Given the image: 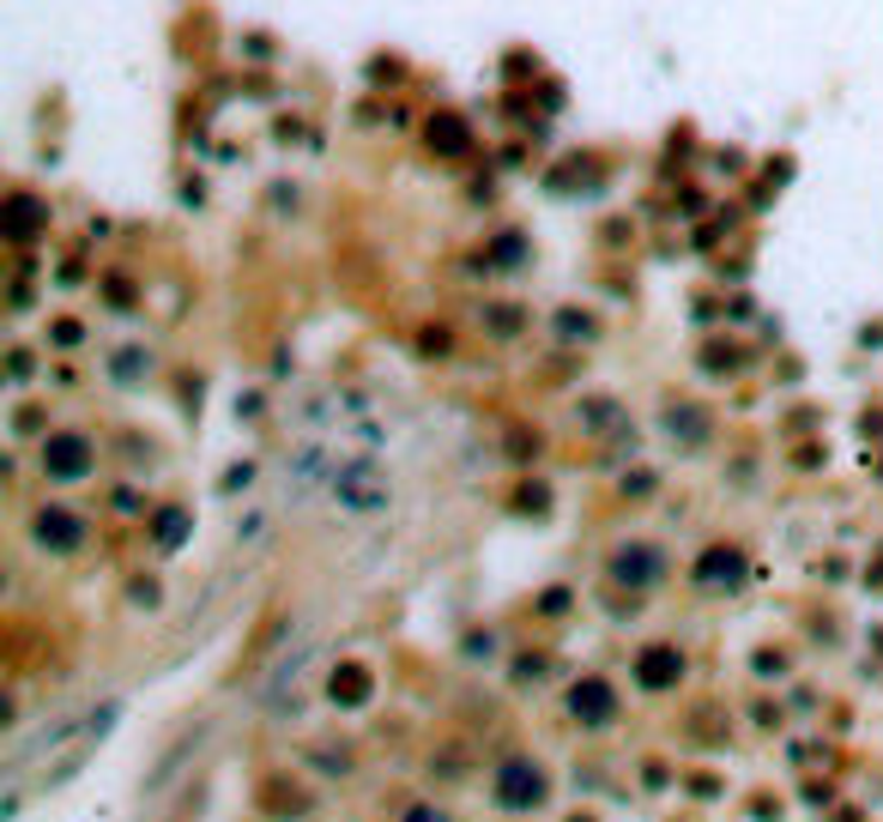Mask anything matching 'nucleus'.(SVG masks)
I'll list each match as a JSON object with an SVG mask.
<instances>
[{"mask_svg":"<svg viewBox=\"0 0 883 822\" xmlns=\"http://www.w3.org/2000/svg\"><path fill=\"white\" fill-rule=\"evenodd\" d=\"M491 799H496V811H539V804L551 799V780H545L539 762L508 756V762L491 774Z\"/></svg>","mask_w":883,"mask_h":822,"instance_id":"obj_1","label":"nucleus"},{"mask_svg":"<svg viewBox=\"0 0 883 822\" xmlns=\"http://www.w3.org/2000/svg\"><path fill=\"white\" fill-rule=\"evenodd\" d=\"M92 460H97V447L85 442L80 430H55L43 442V478H55V484H80L85 472H92Z\"/></svg>","mask_w":883,"mask_h":822,"instance_id":"obj_2","label":"nucleus"},{"mask_svg":"<svg viewBox=\"0 0 883 822\" xmlns=\"http://www.w3.org/2000/svg\"><path fill=\"white\" fill-rule=\"evenodd\" d=\"M333 496H339L351 514H376L388 508V484H381V472L369 466V460H357V466H339L333 472Z\"/></svg>","mask_w":883,"mask_h":822,"instance_id":"obj_3","label":"nucleus"},{"mask_svg":"<svg viewBox=\"0 0 883 822\" xmlns=\"http://www.w3.org/2000/svg\"><path fill=\"white\" fill-rule=\"evenodd\" d=\"M31 538H36L43 550H55V557H73V550L85 545V520H80L73 508H36Z\"/></svg>","mask_w":883,"mask_h":822,"instance_id":"obj_4","label":"nucleus"},{"mask_svg":"<svg viewBox=\"0 0 883 822\" xmlns=\"http://www.w3.org/2000/svg\"><path fill=\"white\" fill-rule=\"evenodd\" d=\"M684 684V653L677 647H642L635 653V689H648V696H665V689Z\"/></svg>","mask_w":883,"mask_h":822,"instance_id":"obj_5","label":"nucleus"},{"mask_svg":"<svg viewBox=\"0 0 883 822\" xmlns=\"http://www.w3.org/2000/svg\"><path fill=\"white\" fill-rule=\"evenodd\" d=\"M569 719L575 726H611V719H618V689H611L606 677L569 684Z\"/></svg>","mask_w":883,"mask_h":822,"instance_id":"obj_6","label":"nucleus"},{"mask_svg":"<svg viewBox=\"0 0 883 822\" xmlns=\"http://www.w3.org/2000/svg\"><path fill=\"white\" fill-rule=\"evenodd\" d=\"M660 575H665V557L654 545H623L611 557V581H623V587H654Z\"/></svg>","mask_w":883,"mask_h":822,"instance_id":"obj_7","label":"nucleus"},{"mask_svg":"<svg viewBox=\"0 0 883 822\" xmlns=\"http://www.w3.org/2000/svg\"><path fill=\"white\" fill-rule=\"evenodd\" d=\"M327 696L339 702V708H369V696H376V677H369V665H357V660L333 665V677H327Z\"/></svg>","mask_w":883,"mask_h":822,"instance_id":"obj_8","label":"nucleus"},{"mask_svg":"<svg viewBox=\"0 0 883 822\" xmlns=\"http://www.w3.org/2000/svg\"><path fill=\"white\" fill-rule=\"evenodd\" d=\"M738 581H745V550L714 545L696 557V587H738Z\"/></svg>","mask_w":883,"mask_h":822,"instance_id":"obj_9","label":"nucleus"},{"mask_svg":"<svg viewBox=\"0 0 883 822\" xmlns=\"http://www.w3.org/2000/svg\"><path fill=\"white\" fill-rule=\"evenodd\" d=\"M36 230H49V205H36L31 194H12L7 200V236L12 242H31Z\"/></svg>","mask_w":883,"mask_h":822,"instance_id":"obj_10","label":"nucleus"},{"mask_svg":"<svg viewBox=\"0 0 883 822\" xmlns=\"http://www.w3.org/2000/svg\"><path fill=\"white\" fill-rule=\"evenodd\" d=\"M430 151H448V158H460V151H466V127H460L454 115L430 122Z\"/></svg>","mask_w":883,"mask_h":822,"instance_id":"obj_11","label":"nucleus"},{"mask_svg":"<svg viewBox=\"0 0 883 822\" xmlns=\"http://www.w3.org/2000/svg\"><path fill=\"white\" fill-rule=\"evenodd\" d=\"M151 538H158V550H176L188 538V514L182 508H164L158 520H151Z\"/></svg>","mask_w":883,"mask_h":822,"instance_id":"obj_12","label":"nucleus"},{"mask_svg":"<svg viewBox=\"0 0 883 822\" xmlns=\"http://www.w3.org/2000/svg\"><path fill=\"white\" fill-rule=\"evenodd\" d=\"M665 430H672V435L684 430V442H702V435H708V423H702V411H696V405H677L672 418H665Z\"/></svg>","mask_w":883,"mask_h":822,"instance_id":"obj_13","label":"nucleus"},{"mask_svg":"<svg viewBox=\"0 0 883 822\" xmlns=\"http://www.w3.org/2000/svg\"><path fill=\"white\" fill-rule=\"evenodd\" d=\"M139 369H151L146 351H122V357H115V381H139Z\"/></svg>","mask_w":883,"mask_h":822,"instance_id":"obj_14","label":"nucleus"},{"mask_svg":"<svg viewBox=\"0 0 883 822\" xmlns=\"http://www.w3.org/2000/svg\"><path fill=\"white\" fill-rule=\"evenodd\" d=\"M406 822H448L437 804H412V811H406Z\"/></svg>","mask_w":883,"mask_h":822,"instance_id":"obj_15","label":"nucleus"},{"mask_svg":"<svg viewBox=\"0 0 883 822\" xmlns=\"http://www.w3.org/2000/svg\"><path fill=\"white\" fill-rule=\"evenodd\" d=\"M491 320H496V333H515V320H521V308H491Z\"/></svg>","mask_w":883,"mask_h":822,"instance_id":"obj_16","label":"nucleus"}]
</instances>
